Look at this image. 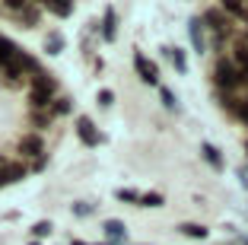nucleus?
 Returning a JSON list of instances; mask_svg holds the SVG:
<instances>
[{
	"mask_svg": "<svg viewBox=\"0 0 248 245\" xmlns=\"http://www.w3.org/2000/svg\"><path fill=\"white\" fill-rule=\"evenodd\" d=\"M213 80H217V86H223V89H235L242 83V70L229 58H219L217 67H213Z\"/></svg>",
	"mask_w": 248,
	"mask_h": 245,
	"instance_id": "f257e3e1",
	"label": "nucleus"
},
{
	"mask_svg": "<svg viewBox=\"0 0 248 245\" xmlns=\"http://www.w3.org/2000/svg\"><path fill=\"white\" fill-rule=\"evenodd\" d=\"M134 70H137V77L143 80L146 86H159V67L146 58V54H140V51L134 54Z\"/></svg>",
	"mask_w": 248,
	"mask_h": 245,
	"instance_id": "f03ea898",
	"label": "nucleus"
},
{
	"mask_svg": "<svg viewBox=\"0 0 248 245\" xmlns=\"http://www.w3.org/2000/svg\"><path fill=\"white\" fill-rule=\"evenodd\" d=\"M188 38H191V45H194V51L197 54H204L207 51V32H204V19H188Z\"/></svg>",
	"mask_w": 248,
	"mask_h": 245,
	"instance_id": "7ed1b4c3",
	"label": "nucleus"
},
{
	"mask_svg": "<svg viewBox=\"0 0 248 245\" xmlns=\"http://www.w3.org/2000/svg\"><path fill=\"white\" fill-rule=\"evenodd\" d=\"M77 137H80L86 147H99V131H95V124L89 121L86 115L77 118Z\"/></svg>",
	"mask_w": 248,
	"mask_h": 245,
	"instance_id": "20e7f679",
	"label": "nucleus"
},
{
	"mask_svg": "<svg viewBox=\"0 0 248 245\" xmlns=\"http://www.w3.org/2000/svg\"><path fill=\"white\" fill-rule=\"evenodd\" d=\"M102 232L108 236V245H124V239H127V226L121 220H105Z\"/></svg>",
	"mask_w": 248,
	"mask_h": 245,
	"instance_id": "39448f33",
	"label": "nucleus"
},
{
	"mask_svg": "<svg viewBox=\"0 0 248 245\" xmlns=\"http://www.w3.org/2000/svg\"><path fill=\"white\" fill-rule=\"evenodd\" d=\"M19 153H22V156H42V153H45V140L38 137V134L22 137L19 140Z\"/></svg>",
	"mask_w": 248,
	"mask_h": 245,
	"instance_id": "423d86ee",
	"label": "nucleus"
},
{
	"mask_svg": "<svg viewBox=\"0 0 248 245\" xmlns=\"http://www.w3.org/2000/svg\"><path fill=\"white\" fill-rule=\"evenodd\" d=\"M204 22H207V29H213L217 35L229 32V22L223 19V10H207V13H204Z\"/></svg>",
	"mask_w": 248,
	"mask_h": 245,
	"instance_id": "0eeeda50",
	"label": "nucleus"
},
{
	"mask_svg": "<svg viewBox=\"0 0 248 245\" xmlns=\"http://www.w3.org/2000/svg\"><path fill=\"white\" fill-rule=\"evenodd\" d=\"M115 35H118V16H115V10H111V7H105V16H102V38H105V42H115Z\"/></svg>",
	"mask_w": 248,
	"mask_h": 245,
	"instance_id": "6e6552de",
	"label": "nucleus"
},
{
	"mask_svg": "<svg viewBox=\"0 0 248 245\" xmlns=\"http://www.w3.org/2000/svg\"><path fill=\"white\" fill-rule=\"evenodd\" d=\"M201 156L207 159V166H213V169H223V156H219V150L213 144H201Z\"/></svg>",
	"mask_w": 248,
	"mask_h": 245,
	"instance_id": "1a4fd4ad",
	"label": "nucleus"
},
{
	"mask_svg": "<svg viewBox=\"0 0 248 245\" xmlns=\"http://www.w3.org/2000/svg\"><path fill=\"white\" fill-rule=\"evenodd\" d=\"M19 179H26V169L22 166H7L0 172V185H10V181H19Z\"/></svg>",
	"mask_w": 248,
	"mask_h": 245,
	"instance_id": "9d476101",
	"label": "nucleus"
},
{
	"mask_svg": "<svg viewBox=\"0 0 248 245\" xmlns=\"http://www.w3.org/2000/svg\"><path fill=\"white\" fill-rule=\"evenodd\" d=\"M45 51H48V54H61V51H64V35H61V32H51V35L45 38Z\"/></svg>",
	"mask_w": 248,
	"mask_h": 245,
	"instance_id": "9b49d317",
	"label": "nucleus"
},
{
	"mask_svg": "<svg viewBox=\"0 0 248 245\" xmlns=\"http://www.w3.org/2000/svg\"><path fill=\"white\" fill-rule=\"evenodd\" d=\"M169 51V58H172V64H175L178 73H188V58H185V51L182 48H166Z\"/></svg>",
	"mask_w": 248,
	"mask_h": 245,
	"instance_id": "f8f14e48",
	"label": "nucleus"
},
{
	"mask_svg": "<svg viewBox=\"0 0 248 245\" xmlns=\"http://www.w3.org/2000/svg\"><path fill=\"white\" fill-rule=\"evenodd\" d=\"M232 64L239 67L242 73H248V45H239V48H235V58H232Z\"/></svg>",
	"mask_w": 248,
	"mask_h": 245,
	"instance_id": "ddd939ff",
	"label": "nucleus"
},
{
	"mask_svg": "<svg viewBox=\"0 0 248 245\" xmlns=\"http://www.w3.org/2000/svg\"><path fill=\"white\" fill-rule=\"evenodd\" d=\"M182 232L188 239H207V226H201V223H185Z\"/></svg>",
	"mask_w": 248,
	"mask_h": 245,
	"instance_id": "4468645a",
	"label": "nucleus"
},
{
	"mask_svg": "<svg viewBox=\"0 0 248 245\" xmlns=\"http://www.w3.org/2000/svg\"><path fill=\"white\" fill-rule=\"evenodd\" d=\"M223 13H232V16H239V19H248V10L242 7V3H232V0H223Z\"/></svg>",
	"mask_w": 248,
	"mask_h": 245,
	"instance_id": "2eb2a0df",
	"label": "nucleus"
},
{
	"mask_svg": "<svg viewBox=\"0 0 248 245\" xmlns=\"http://www.w3.org/2000/svg\"><path fill=\"white\" fill-rule=\"evenodd\" d=\"M162 195H156V191H150V195H140V207H162Z\"/></svg>",
	"mask_w": 248,
	"mask_h": 245,
	"instance_id": "dca6fc26",
	"label": "nucleus"
},
{
	"mask_svg": "<svg viewBox=\"0 0 248 245\" xmlns=\"http://www.w3.org/2000/svg\"><path fill=\"white\" fill-rule=\"evenodd\" d=\"M115 197H118V201H127V204H140V195H137V191H131V188H118Z\"/></svg>",
	"mask_w": 248,
	"mask_h": 245,
	"instance_id": "f3484780",
	"label": "nucleus"
},
{
	"mask_svg": "<svg viewBox=\"0 0 248 245\" xmlns=\"http://www.w3.org/2000/svg\"><path fill=\"white\" fill-rule=\"evenodd\" d=\"M51 229H54V226L48 223V220H42V223L32 226V236H35V239H45V236H51Z\"/></svg>",
	"mask_w": 248,
	"mask_h": 245,
	"instance_id": "a211bd4d",
	"label": "nucleus"
},
{
	"mask_svg": "<svg viewBox=\"0 0 248 245\" xmlns=\"http://www.w3.org/2000/svg\"><path fill=\"white\" fill-rule=\"evenodd\" d=\"M159 96H162V102H166V108H178V99H175V96H172V89L159 86Z\"/></svg>",
	"mask_w": 248,
	"mask_h": 245,
	"instance_id": "6ab92c4d",
	"label": "nucleus"
},
{
	"mask_svg": "<svg viewBox=\"0 0 248 245\" xmlns=\"http://www.w3.org/2000/svg\"><path fill=\"white\" fill-rule=\"evenodd\" d=\"M48 10H51L54 16H70V13H73L70 3H54V7H48Z\"/></svg>",
	"mask_w": 248,
	"mask_h": 245,
	"instance_id": "aec40b11",
	"label": "nucleus"
},
{
	"mask_svg": "<svg viewBox=\"0 0 248 245\" xmlns=\"http://www.w3.org/2000/svg\"><path fill=\"white\" fill-rule=\"evenodd\" d=\"M93 204H86V201H83V204H73V213H77V216H89V213H93Z\"/></svg>",
	"mask_w": 248,
	"mask_h": 245,
	"instance_id": "412c9836",
	"label": "nucleus"
},
{
	"mask_svg": "<svg viewBox=\"0 0 248 245\" xmlns=\"http://www.w3.org/2000/svg\"><path fill=\"white\" fill-rule=\"evenodd\" d=\"M111 102H115V93H111V89H102V93H99V105H105V108H108Z\"/></svg>",
	"mask_w": 248,
	"mask_h": 245,
	"instance_id": "4be33fe9",
	"label": "nucleus"
},
{
	"mask_svg": "<svg viewBox=\"0 0 248 245\" xmlns=\"http://www.w3.org/2000/svg\"><path fill=\"white\" fill-rule=\"evenodd\" d=\"M235 118H242V121L248 124V99H245V102H239V108H235Z\"/></svg>",
	"mask_w": 248,
	"mask_h": 245,
	"instance_id": "5701e85b",
	"label": "nucleus"
},
{
	"mask_svg": "<svg viewBox=\"0 0 248 245\" xmlns=\"http://www.w3.org/2000/svg\"><path fill=\"white\" fill-rule=\"evenodd\" d=\"M54 112H58V115H67V112H70V105H67V99H58V105H54Z\"/></svg>",
	"mask_w": 248,
	"mask_h": 245,
	"instance_id": "b1692460",
	"label": "nucleus"
},
{
	"mask_svg": "<svg viewBox=\"0 0 248 245\" xmlns=\"http://www.w3.org/2000/svg\"><path fill=\"white\" fill-rule=\"evenodd\" d=\"M10 166V163H7V159H3V156H0V172H3V169H7Z\"/></svg>",
	"mask_w": 248,
	"mask_h": 245,
	"instance_id": "393cba45",
	"label": "nucleus"
},
{
	"mask_svg": "<svg viewBox=\"0 0 248 245\" xmlns=\"http://www.w3.org/2000/svg\"><path fill=\"white\" fill-rule=\"evenodd\" d=\"M70 245H86V242H80V239H73V242H70Z\"/></svg>",
	"mask_w": 248,
	"mask_h": 245,
	"instance_id": "a878e982",
	"label": "nucleus"
},
{
	"mask_svg": "<svg viewBox=\"0 0 248 245\" xmlns=\"http://www.w3.org/2000/svg\"><path fill=\"white\" fill-rule=\"evenodd\" d=\"M242 80H245V83H248V73H242Z\"/></svg>",
	"mask_w": 248,
	"mask_h": 245,
	"instance_id": "bb28decb",
	"label": "nucleus"
},
{
	"mask_svg": "<svg viewBox=\"0 0 248 245\" xmlns=\"http://www.w3.org/2000/svg\"><path fill=\"white\" fill-rule=\"evenodd\" d=\"M29 245H42V242H29Z\"/></svg>",
	"mask_w": 248,
	"mask_h": 245,
	"instance_id": "cd10ccee",
	"label": "nucleus"
}]
</instances>
